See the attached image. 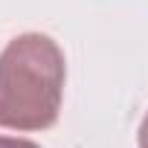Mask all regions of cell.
<instances>
[{"label":"cell","instance_id":"obj_2","mask_svg":"<svg viewBox=\"0 0 148 148\" xmlns=\"http://www.w3.org/2000/svg\"><path fill=\"white\" fill-rule=\"evenodd\" d=\"M0 148H41L32 139H18V136H0Z\"/></svg>","mask_w":148,"mask_h":148},{"label":"cell","instance_id":"obj_3","mask_svg":"<svg viewBox=\"0 0 148 148\" xmlns=\"http://www.w3.org/2000/svg\"><path fill=\"white\" fill-rule=\"evenodd\" d=\"M136 142H139V148H148V113H145V119L139 122V134H136Z\"/></svg>","mask_w":148,"mask_h":148},{"label":"cell","instance_id":"obj_1","mask_svg":"<svg viewBox=\"0 0 148 148\" xmlns=\"http://www.w3.org/2000/svg\"><path fill=\"white\" fill-rule=\"evenodd\" d=\"M67 64L61 47L41 32H23L0 52V128L47 131L58 122Z\"/></svg>","mask_w":148,"mask_h":148}]
</instances>
